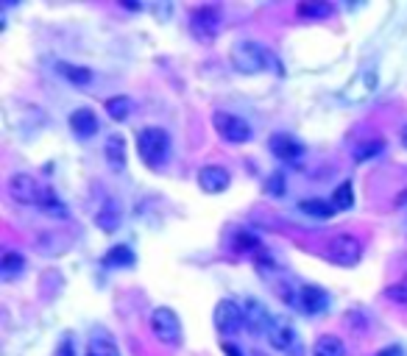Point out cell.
<instances>
[{
	"label": "cell",
	"mask_w": 407,
	"mask_h": 356,
	"mask_svg": "<svg viewBox=\"0 0 407 356\" xmlns=\"http://www.w3.org/2000/svg\"><path fill=\"white\" fill-rule=\"evenodd\" d=\"M376 356H402V345H388V348H382Z\"/></svg>",
	"instance_id": "31"
},
{
	"label": "cell",
	"mask_w": 407,
	"mask_h": 356,
	"mask_svg": "<svg viewBox=\"0 0 407 356\" xmlns=\"http://www.w3.org/2000/svg\"><path fill=\"white\" fill-rule=\"evenodd\" d=\"M282 190V176H273V193H279Z\"/></svg>",
	"instance_id": "34"
},
{
	"label": "cell",
	"mask_w": 407,
	"mask_h": 356,
	"mask_svg": "<svg viewBox=\"0 0 407 356\" xmlns=\"http://www.w3.org/2000/svg\"><path fill=\"white\" fill-rule=\"evenodd\" d=\"M151 331L165 345H179L181 342V323H179L176 312L168 309V306H159V309L151 312Z\"/></svg>",
	"instance_id": "4"
},
{
	"label": "cell",
	"mask_w": 407,
	"mask_h": 356,
	"mask_svg": "<svg viewBox=\"0 0 407 356\" xmlns=\"http://www.w3.org/2000/svg\"><path fill=\"white\" fill-rule=\"evenodd\" d=\"M223 354L226 356H243L238 345H232V342H223Z\"/></svg>",
	"instance_id": "32"
},
{
	"label": "cell",
	"mask_w": 407,
	"mask_h": 356,
	"mask_svg": "<svg viewBox=\"0 0 407 356\" xmlns=\"http://www.w3.org/2000/svg\"><path fill=\"white\" fill-rule=\"evenodd\" d=\"M385 298H391V301H396V303H407V279L391 284V287L385 290Z\"/></svg>",
	"instance_id": "29"
},
{
	"label": "cell",
	"mask_w": 407,
	"mask_h": 356,
	"mask_svg": "<svg viewBox=\"0 0 407 356\" xmlns=\"http://www.w3.org/2000/svg\"><path fill=\"white\" fill-rule=\"evenodd\" d=\"M36 206H39L45 215H53V217H68V206H65V200L53 193V187H48V184L39 190Z\"/></svg>",
	"instance_id": "15"
},
{
	"label": "cell",
	"mask_w": 407,
	"mask_h": 356,
	"mask_svg": "<svg viewBox=\"0 0 407 356\" xmlns=\"http://www.w3.org/2000/svg\"><path fill=\"white\" fill-rule=\"evenodd\" d=\"M70 129L75 131L78 136H92L98 131V117L92 109H75L70 114Z\"/></svg>",
	"instance_id": "16"
},
{
	"label": "cell",
	"mask_w": 407,
	"mask_h": 356,
	"mask_svg": "<svg viewBox=\"0 0 407 356\" xmlns=\"http://www.w3.org/2000/svg\"><path fill=\"white\" fill-rule=\"evenodd\" d=\"M296 11H299V17H307V20H324V17L335 14V6L324 3V0H305V3H299Z\"/></svg>",
	"instance_id": "17"
},
{
	"label": "cell",
	"mask_w": 407,
	"mask_h": 356,
	"mask_svg": "<svg viewBox=\"0 0 407 356\" xmlns=\"http://www.w3.org/2000/svg\"><path fill=\"white\" fill-rule=\"evenodd\" d=\"M137 153L139 159L148 164L151 170H159L168 164L170 156V136L165 129H157V126H148L137 134Z\"/></svg>",
	"instance_id": "2"
},
{
	"label": "cell",
	"mask_w": 407,
	"mask_h": 356,
	"mask_svg": "<svg viewBox=\"0 0 407 356\" xmlns=\"http://www.w3.org/2000/svg\"><path fill=\"white\" fill-rule=\"evenodd\" d=\"M53 356H75V345H73V337H62V342H59V348H56V354Z\"/></svg>",
	"instance_id": "30"
},
{
	"label": "cell",
	"mask_w": 407,
	"mask_h": 356,
	"mask_svg": "<svg viewBox=\"0 0 407 356\" xmlns=\"http://www.w3.org/2000/svg\"><path fill=\"white\" fill-rule=\"evenodd\" d=\"M42 184H36L31 176L20 173V176H11L9 178V195L17 200V203H26V206H36V198H39Z\"/></svg>",
	"instance_id": "10"
},
{
	"label": "cell",
	"mask_w": 407,
	"mask_h": 356,
	"mask_svg": "<svg viewBox=\"0 0 407 356\" xmlns=\"http://www.w3.org/2000/svg\"><path fill=\"white\" fill-rule=\"evenodd\" d=\"M243 318H245V328H248L251 334H260V337H265L273 323L271 312H268L257 298H245V303H243Z\"/></svg>",
	"instance_id": "8"
},
{
	"label": "cell",
	"mask_w": 407,
	"mask_h": 356,
	"mask_svg": "<svg viewBox=\"0 0 407 356\" xmlns=\"http://www.w3.org/2000/svg\"><path fill=\"white\" fill-rule=\"evenodd\" d=\"M23 267H26V259H23L20 254H14V251L3 254V261H0V270H3V279H14L17 273H23Z\"/></svg>",
	"instance_id": "27"
},
{
	"label": "cell",
	"mask_w": 407,
	"mask_h": 356,
	"mask_svg": "<svg viewBox=\"0 0 407 356\" xmlns=\"http://www.w3.org/2000/svg\"><path fill=\"white\" fill-rule=\"evenodd\" d=\"M268 148H271V153L276 159L290 164H299L302 156H305V145L299 139H293L290 134H273L271 139H268Z\"/></svg>",
	"instance_id": "9"
},
{
	"label": "cell",
	"mask_w": 407,
	"mask_h": 356,
	"mask_svg": "<svg viewBox=\"0 0 407 356\" xmlns=\"http://www.w3.org/2000/svg\"><path fill=\"white\" fill-rule=\"evenodd\" d=\"M235 248L254 254V251H260V239H257L254 234H248V231H240L238 237H235Z\"/></svg>",
	"instance_id": "28"
},
{
	"label": "cell",
	"mask_w": 407,
	"mask_h": 356,
	"mask_svg": "<svg viewBox=\"0 0 407 356\" xmlns=\"http://www.w3.org/2000/svg\"><path fill=\"white\" fill-rule=\"evenodd\" d=\"M106 162L115 173H123L126 170V139L120 134H112L106 139Z\"/></svg>",
	"instance_id": "14"
},
{
	"label": "cell",
	"mask_w": 407,
	"mask_h": 356,
	"mask_svg": "<svg viewBox=\"0 0 407 356\" xmlns=\"http://www.w3.org/2000/svg\"><path fill=\"white\" fill-rule=\"evenodd\" d=\"M245 325V318H243V303L232 301V298H223L218 301L215 306V328L221 334H235Z\"/></svg>",
	"instance_id": "7"
},
{
	"label": "cell",
	"mask_w": 407,
	"mask_h": 356,
	"mask_svg": "<svg viewBox=\"0 0 407 356\" xmlns=\"http://www.w3.org/2000/svg\"><path fill=\"white\" fill-rule=\"evenodd\" d=\"M315 356H346V345L335 334H327L315 342Z\"/></svg>",
	"instance_id": "22"
},
{
	"label": "cell",
	"mask_w": 407,
	"mask_h": 356,
	"mask_svg": "<svg viewBox=\"0 0 407 356\" xmlns=\"http://www.w3.org/2000/svg\"><path fill=\"white\" fill-rule=\"evenodd\" d=\"M199 187L209 195L223 193V190L229 187V170H226V167H218V164H206V167L199 170Z\"/></svg>",
	"instance_id": "11"
},
{
	"label": "cell",
	"mask_w": 407,
	"mask_h": 356,
	"mask_svg": "<svg viewBox=\"0 0 407 356\" xmlns=\"http://www.w3.org/2000/svg\"><path fill=\"white\" fill-rule=\"evenodd\" d=\"M190 26H193V33L209 42L218 36V28H221V9L218 6H201V9H193L190 11Z\"/></svg>",
	"instance_id": "6"
},
{
	"label": "cell",
	"mask_w": 407,
	"mask_h": 356,
	"mask_svg": "<svg viewBox=\"0 0 407 356\" xmlns=\"http://www.w3.org/2000/svg\"><path fill=\"white\" fill-rule=\"evenodd\" d=\"M299 306L305 309L307 315H321V312L329 306V295L321 290V287L307 284V287H302V292H299Z\"/></svg>",
	"instance_id": "13"
},
{
	"label": "cell",
	"mask_w": 407,
	"mask_h": 356,
	"mask_svg": "<svg viewBox=\"0 0 407 356\" xmlns=\"http://www.w3.org/2000/svg\"><path fill=\"white\" fill-rule=\"evenodd\" d=\"M212 126H215V131H218L226 142H232V145H243V142L251 139V126H248L243 117H238V114L215 112V114H212Z\"/></svg>",
	"instance_id": "5"
},
{
	"label": "cell",
	"mask_w": 407,
	"mask_h": 356,
	"mask_svg": "<svg viewBox=\"0 0 407 356\" xmlns=\"http://www.w3.org/2000/svg\"><path fill=\"white\" fill-rule=\"evenodd\" d=\"M132 264H134V251L129 245H115L103 257V267H132Z\"/></svg>",
	"instance_id": "18"
},
{
	"label": "cell",
	"mask_w": 407,
	"mask_h": 356,
	"mask_svg": "<svg viewBox=\"0 0 407 356\" xmlns=\"http://www.w3.org/2000/svg\"><path fill=\"white\" fill-rule=\"evenodd\" d=\"M327 257L340 264V267H354L360 257H363V245L354 234H335L329 239V248H327Z\"/></svg>",
	"instance_id": "3"
},
{
	"label": "cell",
	"mask_w": 407,
	"mask_h": 356,
	"mask_svg": "<svg viewBox=\"0 0 407 356\" xmlns=\"http://www.w3.org/2000/svg\"><path fill=\"white\" fill-rule=\"evenodd\" d=\"M332 206L338 209V212H346V209H352L354 206V193H352V181H343L338 190L332 193Z\"/></svg>",
	"instance_id": "26"
},
{
	"label": "cell",
	"mask_w": 407,
	"mask_h": 356,
	"mask_svg": "<svg viewBox=\"0 0 407 356\" xmlns=\"http://www.w3.org/2000/svg\"><path fill=\"white\" fill-rule=\"evenodd\" d=\"M59 72L73 81V84H78V87H84V84H90L92 81V70L90 67H81V65H68V62H59Z\"/></svg>",
	"instance_id": "21"
},
{
	"label": "cell",
	"mask_w": 407,
	"mask_h": 356,
	"mask_svg": "<svg viewBox=\"0 0 407 356\" xmlns=\"http://www.w3.org/2000/svg\"><path fill=\"white\" fill-rule=\"evenodd\" d=\"M87 356H120V351H117V345L109 337L98 334V337H92V342L87 348Z\"/></svg>",
	"instance_id": "25"
},
{
	"label": "cell",
	"mask_w": 407,
	"mask_h": 356,
	"mask_svg": "<svg viewBox=\"0 0 407 356\" xmlns=\"http://www.w3.org/2000/svg\"><path fill=\"white\" fill-rule=\"evenodd\" d=\"M402 145H405V148H407V126H405V129H402Z\"/></svg>",
	"instance_id": "35"
},
{
	"label": "cell",
	"mask_w": 407,
	"mask_h": 356,
	"mask_svg": "<svg viewBox=\"0 0 407 356\" xmlns=\"http://www.w3.org/2000/svg\"><path fill=\"white\" fill-rule=\"evenodd\" d=\"M95 220H98V226H101L103 231H115V228L120 226V209H117V203H115V200H106Z\"/></svg>",
	"instance_id": "23"
},
{
	"label": "cell",
	"mask_w": 407,
	"mask_h": 356,
	"mask_svg": "<svg viewBox=\"0 0 407 356\" xmlns=\"http://www.w3.org/2000/svg\"><path fill=\"white\" fill-rule=\"evenodd\" d=\"M132 109H134V103H132V97L129 95H117V97H109L106 100V112H109V117L112 120H126L129 114H132Z\"/></svg>",
	"instance_id": "20"
},
{
	"label": "cell",
	"mask_w": 407,
	"mask_h": 356,
	"mask_svg": "<svg viewBox=\"0 0 407 356\" xmlns=\"http://www.w3.org/2000/svg\"><path fill=\"white\" fill-rule=\"evenodd\" d=\"M232 65L238 67L240 72H245V75L268 72V70L276 72V75H282V62L273 56L263 42H254V39H240L238 45L232 48Z\"/></svg>",
	"instance_id": "1"
},
{
	"label": "cell",
	"mask_w": 407,
	"mask_h": 356,
	"mask_svg": "<svg viewBox=\"0 0 407 356\" xmlns=\"http://www.w3.org/2000/svg\"><path fill=\"white\" fill-rule=\"evenodd\" d=\"M265 337H268V342H271L276 351H287V348L296 342V328L290 325V320H285V318H273V323Z\"/></svg>",
	"instance_id": "12"
},
{
	"label": "cell",
	"mask_w": 407,
	"mask_h": 356,
	"mask_svg": "<svg viewBox=\"0 0 407 356\" xmlns=\"http://www.w3.org/2000/svg\"><path fill=\"white\" fill-rule=\"evenodd\" d=\"M299 209L307 212V215H312V217H332L338 209L332 206V200H321V198H305L302 203H299Z\"/></svg>",
	"instance_id": "19"
},
{
	"label": "cell",
	"mask_w": 407,
	"mask_h": 356,
	"mask_svg": "<svg viewBox=\"0 0 407 356\" xmlns=\"http://www.w3.org/2000/svg\"><path fill=\"white\" fill-rule=\"evenodd\" d=\"M396 206H399V209H405L407 206V190H402V193L396 195Z\"/></svg>",
	"instance_id": "33"
},
{
	"label": "cell",
	"mask_w": 407,
	"mask_h": 356,
	"mask_svg": "<svg viewBox=\"0 0 407 356\" xmlns=\"http://www.w3.org/2000/svg\"><path fill=\"white\" fill-rule=\"evenodd\" d=\"M385 151V139H369V142H360L354 148V162H369L374 156H379Z\"/></svg>",
	"instance_id": "24"
}]
</instances>
